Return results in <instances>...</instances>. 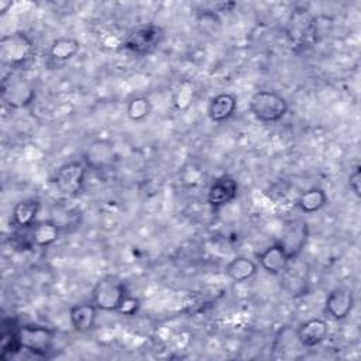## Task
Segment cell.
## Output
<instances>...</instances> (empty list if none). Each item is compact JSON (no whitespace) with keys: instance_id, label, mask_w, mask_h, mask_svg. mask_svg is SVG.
Instances as JSON below:
<instances>
[{"instance_id":"6da1fadb","label":"cell","mask_w":361,"mask_h":361,"mask_svg":"<svg viewBox=\"0 0 361 361\" xmlns=\"http://www.w3.org/2000/svg\"><path fill=\"white\" fill-rule=\"evenodd\" d=\"M34 54V42L24 31H14L0 38V59L10 69H20Z\"/></svg>"},{"instance_id":"7a4b0ae2","label":"cell","mask_w":361,"mask_h":361,"mask_svg":"<svg viewBox=\"0 0 361 361\" xmlns=\"http://www.w3.org/2000/svg\"><path fill=\"white\" fill-rule=\"evenodd\" d=\"M288 110L286 99L276 90H258L250 99V111L261 123H278Z\"/></svg>"},{"instance_id":"3957f363","label":"cell","mask_w":361,"mask_h":361,"mask_svg":"<svg viewBox=\"0 0 361 361\" xmlns=\"http://www.w3.org/2000/svg\"><path fill=\"white\" fill-rule=\"evenodd\" d=\"M16 334L20 350L32 354L35 358H47V353L55 341V330L41 324H18Z\"/></svg>"},{"instance_id":"277c9868","label":"cell","mask_w":361,"mask_h":361,"mask_svg":"<svg viewBox=\"0 0 361 361\" xmlns=\"http://www.w3.org/2000/svg\"><path fill=\"white\" fill-rule=\"evenodd\" d=\"M126 283L116 275H103L92 288V302L102 312H117L127 296Z\"/></svg>"},{"instance_id":"5b68a950","label":"cell","mask_w":361,"mask_h":361,"mask_svg":"<svg viewBox=\"0 0 361 361\" xmlns=\"http://www.w3.org/2000/svg\"><path fill=\"white\" fill-rule=\"evenodd\" d=\"M165 32L162 27L157 24L140 25L130 31L126 38L121 41V48L135 54V55H148L154 52L161 42L164 41Z\"/></svg>"},{"instance_id":"8992f818","label":"cell","mask_w":361,"mask_h":361,"mask_svg":"<svg viewBox=\"0 0 361 361\" xmlns=\"http://www.w3.org/2000/svg\"><path fill=\"white\" fill-rule=\"evenodd\" d=\"M87 173V166L83 161L73 159L61 165L54 176V185L56 190L65 197H76L80 195L85 179Z\"/></svg>"},{"instance_id":"52a82bcc","label":"cell","mask_w":361,"mask_h":361,"mask_svg":"<svg viewBox=\"0 0 361 361\" xmlns=\"http://www.w3.org/2000/svg\"><path fill=\"white\" fill-rule=\"evenodd\" d=\"M1 99L13 109H25L35 99V86L30 79L10 72L1 83Z\"/></svg>"},{"instance_id":"ba28073f","label":"cell","mask_w":361,"mask_h":361,"mask_svg":"<svg viewBox=\"0 0 361 361\" xmlns=\"http://www.w3.org/2000/svg\"><path fill=\"white\" fill-rule=\"evenodd\" d=\"M117 158L114 142L109 138L92 140L83 151V162L87 169L102 171L114 164Z\"/></svg>"},{"instance_id":"9c48e42d","label":"cell","mask_w":361,"mask_h":361,"mask_svg":"<svg viewBox=\"0 0 361 361\" xmlns=\"http://www.w3.org/2000/svg\"><path fill=\"white\" fill-rule=\"evenodd\" d=\"M307 238H309L307 223L305 220H295L288 226V228L285 230L283 235L278 240V243L285 250L289 259L293 261L302 254L303 248L306 247Z\"/></svg>"},{"instance_id":"30bf717a","label":"cell","mask_w":361,"mask_h":361,"mask_svg":"<svg viewBox=\"0 0 361 361\" xmlns=\"http://www.w3.org/2000/svg\"><path fill=\"white\" fill-rule=\"evenodd\" d=\"M354 295L348 288H336L329 292L324 300V314L330 319L340 322L350 316L354 309Z\"/></svg>"},{"instance_id":"8fae6325","label":"cell","mask_w":361,"mask_h":361,"mask_svg":"<svg viewBox=\"0 0 361 361\" xmlns=\"http://www.w3.org/2000/svg\"><path fill=\"white\" fill-rule=\"evenodd\" d=\"M238 195V183L231 175L219 176L207 189L206 202L213 209H220L231 203Z\"/></svg>"},{"instance_id":"7c38bea8","label":"cell","mask_w":361,"mask_h":361,"mask_svg":"<svg viewBox=\"0 0 361 361\" xmlns=\"http://www.w3.org/2000/svg\"><path fill=\"white\" fill-rule=\"evenodd\" d=\"M25 231L31 247L47 248L59 240L61 226L51 219L37 220L31 227L25 228Z\"/></svg>"},{"instance_id":"4fadbf2b","label":"cell","mask_w":361,"mask_h":361,"mask_svg":"<svg viewBox=\"0 0 361 361\" xmlns=\"http://www.w3.org/2000/svg\"><path fill=\"white\" fill-rule=\"evenodd\" d=\"M329 324L322 317H312L296 329V338L303 347H316L327 338Z\"/></svg>"},{"instance_id":"5bb4252c","label":"cell","mask_w":361,"mask_h":361,"mask_svg":"<svg viewBox=\"0 0 361 361\" xmlns=\"http://www.w3.org/2000/svg\"><path fill=\"white\" fill-rule=\"evenodd\" d=\"M257 259H258L259 267L271 275L283 274L285 269L290 264L289 257L286 255L285 250L281 247V244L278 241H275L274 244H271L265 250H262L257 255Z\"/></svg>"},{"instance_id":"9a60e30c","label":"cell","mask_w":361,"mask_h":361,"mask_svg":"<svg viewBox=\"0 0 361 361\" xmlns=\"http://www.w3.org/2000/svg\"><path fill=\"white\" fill-rule=\"evenodd\" d=\"M313 18L314 16H312L306 8H295L290 13L286 24L289 39L295 44H302L306 37L312 35Z\"/></svg>"},{"instance_id":"2e32d148","label":"cell","mask_w":361,"mask_h":361,"mask_svg":"<svg viewBox=\"0 0 361 361\" xmlns=\"http://www.w3.org/2000/svg\"><path fill=\"white\" fill-rule=\"evenodd\" d=\"M237 110V96L230 92L214 94L207 106V116L213 123H224Z\"/></svg>"},{"instance_id":"e0dca14e","label":"cell","mask_w":361,"mask_h":361,"mask_svg":"<svg viewBox=\"0 0 361 361\" xmlns=\"http://www.w3.org/2000/svg\"><path fill=\"white\" fill-rule=\"evenodd\" d=\"M97 312L99 309L92 300L71 306L69 320L73 330L78 333H87L93 330L97 320Z\"/></svg>"},{"instance_id":"ac0fdd59","label":"cell","mask_w":361,"mask_h":361,"mask_svg":"<svg viewBox=\"0 0 361 361\" xmlns=\"http://www.w3.org/2000/svg\"><path fill=\"white\" fill-rule=\"evenodd\" d=\"M41 210V200L38 197H27L17 202L11 210V224L17 228H28L37 221Z\"/></svg>"},{"instance_id":"d6986e66","label":"cell","mask_w":361,"mask_h":361,"mask_svg":"<svg viewBox=\"0 0 361 361\" xmlns=\"http://www.w3.org/2000/svg\"><path fill=\"white\" fill-rule=\"evenodd\" d=\"M224 271L227 278L237 283H241L252 279L257 275L258 264L245 255H237L231 261H228Z\"/></svg>"},{"instance_id":"ffe728a7","label":"cell","mask_w":361,"mask_h":361,"mask_svg":"<svg viewBox=\"0 0 361 361\" xmlns=\"http://www.w3.org/2000/svg\"><path fill=\"white\" fill-rule=\"evenodd\" d=\"M329 203V197L322 188H310L302 192L296 200V206L305 214H313L320 212Z\"/></svg>"},{"instance_id":"44dd1931","label":"cell","mask_w":361,"mask_h":361,"mask_svg":"<svg viewBox=\"0 0 361 361\" xmlns=\"http://www.w3.org/2000/svg\"><path fill=\"white\" fill-rule=\"evenodd\" d=\"M80 51V42L72 37H59L49 45V56L56 62H66Z\"/></svg>"},{"instance_id":"7402d4cb","label":"cell","mask_w":361,"mask_h":361,"mask_svg":"<svg viewBox=\"0 0 361 361\" xmlns=\"http://www.w3.org/2000/svg\"><path fill=\"white\" fill-rule=\"evenodd\" d=\"M151 110H152L151 100L147 96H135L130 99L126 109L127 117L134 123L144 121L149 116Z\"/></svg>"},{"instance_id":"603a6c76","label":"cell","mask_w":361,"mask_h":361,"mask_svg":"<svg viewBox=\"0 0 361 361\" xmlns=\"http://www.w3.org/2000/svg\"><path fill=\"white\" fill-rule=\"evenodd\" d=\"M193 85L190 82H183L180 83L179 89L176 90V94H175V99H173V103H175V107L179 109V110H185L190 106V103L193 102Z\"/></svg>"},{"instance_id":"cb8c5ba5","label":"cell","mask_w":361,"mask_h":361,"mask_svg":"<svg viewBox=\"0 0 361 361\" xmlns=\"http://www.w3.org/2000/svg\"><path fill=\"white\" fill-rule=\"evenodd\" d=\"M138 307H140V300H138L137 298L131 296L130 293H127V296H126L124 300L121 302V305H120V307H118L117 312L121 313V314H124V316H133V314L137 313Z\"/></svg>"},{"instance_id":"d4e9b609","label":"cell","mask_w":361,"mask_h":361,"mask_svg":"<svg viewBox=\"0 0 361 361\" xmlns=\"http://www.w3.org/2000/svg\"><path fill=\"white\" fill-rule=\"evenodd\" d=\"M348 185H350V189L351 192L360 197L361 196V166L357 165L354 168V171L350 173L348 176Z\"/></svg>"}]
</instances>
